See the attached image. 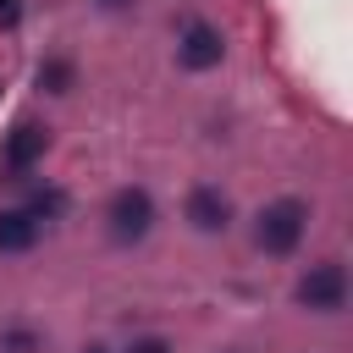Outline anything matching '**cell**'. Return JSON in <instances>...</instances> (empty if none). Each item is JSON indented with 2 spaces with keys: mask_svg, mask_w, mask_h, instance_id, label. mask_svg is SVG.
<instances>
[{
  "mask_svg": "<svg viewBox=\"0 0 353 353\" xmlns=\"http://www.w3.org/2000/svg\"><path fill=\"white\" fill-rule=\"evenodd\" d=\"M303 226H309V204H303V199H276V204L259 210L254 237H259L265 254H292L298 237H303Z\"/></svg>",
  "mask_w": 353,
  "mask_h": 353,
  "instance_id": "6da1fadb",
  "label": "cell"
},
{
  "mask_svg": "<svg viewBox=\"0 0 353 353\" xmlns=\"http://www.w3.org/2000/svg\"><path fill=\"white\" fill-rule=\"evenodd\" d=\"M105 221H110V237L116 243H138L154 226V199L143 188H116L110 204H105Z\"/></svg>",
  "mask_w": 353,
  "mask_h": 353,
  "instance_id": "7a4b0ae2",
  "label": "cell"
},
{
  "mask_svg": "<svg viewBox=\"0 0 353 353\" xmlns=\"http://www.w3.org/2000/svg\"><path fill=\"white\" fill-rule=\"evenodd\" d=\"M298 303H303V309H314V314H336V309L347 303V270H342L336 259L314 265V270L298 281Z\"/></svg>",
  "mask_w": 353,
  "mask_h": 353,
  "instance_id": "3957f363",
  "label": "cell"
},
{
  "mask_svg": "<svg viewBox=\"0 0 353 353\" xmlns=\"http://www.w3.org/2000/svg\"><path fill=\"white\" fill-rule=\"evenodd\" d=\"M176 55H182V66H188V72H210V66H221L226 44H221V33H215L210 22H188V28H182Z\"/></svg>",
  "mask_w": 353,
  "mask_h": 353,
  "instance_id": "277c9868",
  "label": "cell"
},
{
  "mask_svg": "<svg viewBox=\"0 0 353 353\" xmlns=\"http://www.w3.org/2000/svg\"><path fill=\"white\" fill-rule=\"evenodd\" d=\"M44 149H50V132L39 121H17L11 138H6V149H0V165L6 171H28L33 160H44Z\"/></svg>",
  "mask_w": 353,
  "mask_h": 353,
  "instance_id": "5b68a950",
  "label": "cell"
},
{
  "mask_svg": "<svg viewBox=\"0 0 353 353\" xmlns=\"http://www.w3.org/2000/svg\"><path fill=\"white\" fill-rule=\"evenodd\" d=\"M188 221H193L199 232H226V221H232L226 193H221V188H210V182H199V188L188 193Z\"/></svg>",
  "mask_w": 353,
  "mask_h": 353,
  "instance_id": "8992f818",
  "label": "cell"
},
{
  "mask_svg": "<svg viewBox=\"0 0 353 353\" xmlns=\"http://www.w3.org/2000/svg\"><path fill=\"white\" fill-rule=\"evenodd\" d=\"M39 243V221L28 210H0V254H28Z\"/></svg>",
  "mask_w": 353,
  "mask_h": 353,
  "instance_id": "52a82bcc",
  "label": "cell"
},
{
  "mask_svg": "<svg viewBox=\"0 0 353 353\" xmlns=\"http://www.w3.org/2000/svg\"><path fill=\"white\" fill-rule=\"evenodd\" d=\"M61 210H66V193H61V188H39V193L28 199V215H33V221H55Z\"/></svg>",
  "mask_w": 353,
  "mask_h": 353,
  "instance_id": "ba28073f",
  "label": "cell"
},
{
  "mask_svg": "<svg viewBox=\"0 0 353 353\" xmlns=\"http://www.w3.org/2000/svg\"><path fill=\"white\" fill-rule=\"evenodd\" d=\"M39 88L66 94V88H72V61H44V66H39Z\"/></svg>",
  "mask_w": 353,
  "mask_h": 353,
  "instance_id": "9c48e42d",
  "label": "cell"
},
{
  "mask_svg": "<svg viewBox=\"0 0 353 353\" xmlns=\"http://www.w3.org/2000/svg\"><path fill=\"white\" fill-rule=\"evenodd\" d=\"M127 353H171V342H165V336H138Z\"/></svg>",
  "mask_w": 353,
  "mask_h": 353,
  "instance_id": "30bf717a",
  "label": "cell"
},
{
  "mask_svg": "<svg viewBox=\"0 0 353 353\" xmlns=\"http://www.w3.org/2000/svg\"><path fill=\"white\" fill-rule=\"evenodd\" d=\"M6 347H11V353H33V347H39V342H33V336H28V331H6Z\"/></svg>",
  "mask_w": 353,
  "mask_h": 353,
  "instance_id": "8fae6325",
  "label": "cell"
},
{
  "mask_svg": "<svg viewBox=\"0 0 353 353\" xmlns=\"http://www.w3.org/2000/svg\"><path fill=\"white\" fill-rule=\"evenodd\" d=\"M17 22H22V6H17V0H0V28H6V33H11V28H17Z\"/></svg>",
  "mask_w": 353,
  "mask_h": 353,
  "instance_id": "7c38bea8",
  "label": "cell"
},
{
  "mask_svg": "<svg viewBox=\"0 0 353 353\" xmlns=\"http://www.w3.org/2000/svg\"><path fill=\"white\" fill-rule=\"evenodd\" d=\"M99 6H127V0H99Z\"/></svg>",
  "mask_w": 353,
  "mask_h": 353,
  "instance_id": "4fadbf2b",
  "label": "cell"
},
{
  "mask_svg": "<svg viewBox=\"0 0 353 353\" xmlns=\"http://www.w3.org/2000/svg\"><path fill=\"white\" fill-rule=\"evenodd\" d=\"M88 353H110V347H88Z\"/></svg>",
  "mask_w": 353,
  "mask_h": 353,
  "instance_id": "5bb4252c",
  "label": "cell"
}]
</instances>
